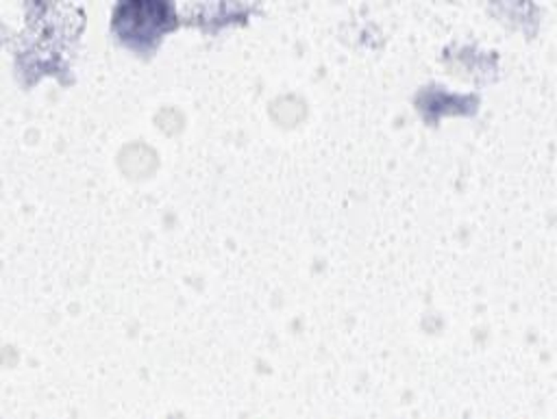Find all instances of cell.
Instances as JSON below:
<instances>
[{"label": "cell", "instance_id": "cell-1", "mask_svg": "<svg viewBox=\"0 0 557 419\" xmlns=\"http://www.w3.org/2000/svg\"><path fill=\"white\" fill-rule=\"evenodd\" d=\"M172 9L165 2H126L115 9L113 26L126 39H148L172 24Z\"/></svg>", "mask_w": 557, "mask_h": 419}]
</instances>
